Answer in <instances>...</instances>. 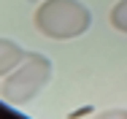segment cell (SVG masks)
<instances>
[{
    "label": "cell",
    "instance_id": "obj_3",
    "mask_svg": "<svg viewBox=\"0 0 127 119\" xmlns=\"http://www.w3.org/2000/svg\"><path fill=\"white\" fill-rule=\"evenodd\" d=\"M25 57H27L25 46H19V43L11 41V38H0V79L8 76L16 65H22Z\"/></svg>",
    "mask_w": 127,
    "mask_h": 119
},
{
    "label": "cell",
    "instance_id": "obj_2",
    "mask_svg": "<svg viewBox=\"0 0 127 119\" xmlns=\"http://www.w3.org/2000/svg\"><path fill=\"white\" fill-rule=\"evenodd\" d=\"M54 65L46 54L41 51H27L25 62L16 65L8 76H3L0 81V97L16 108H22L27 103H32L35 97L43 92V87L51 81Z\"/></svg>",
    "mask_w": 127,
    "mask_h": 119
},
{
    "label": "cell",
    "instance_id": "obj_1",
    "mask_svg": "<svg viewBox=\"0 0 127 119\" xmlns=\"http://www.w3.org/2000/svg\"><path fill=\"white\" fill-rule=\"evenodd\" d=\"M32 24L51 41H73L92 27V11L81 0H43L32 14Z\"/></svg>",
    "mask_w": 127,
    "mask_h": 119
},
{
    "label": "cell",
    "instance_id": "obj_4",
    "mask_svg": "<svg viewBox=\"0 0 127 119\" xmlns=\"http://www.w3.org/2000/svg\"><path fill=\"white\" fill-rule=\"evenodd\" d=\"M108 19H111V27H114V30H119V33L127 35V0H119V3L111 8Z\"/></svg>",
    "mask_w": 127,
    "mask_h": 119
}]
</instances>
